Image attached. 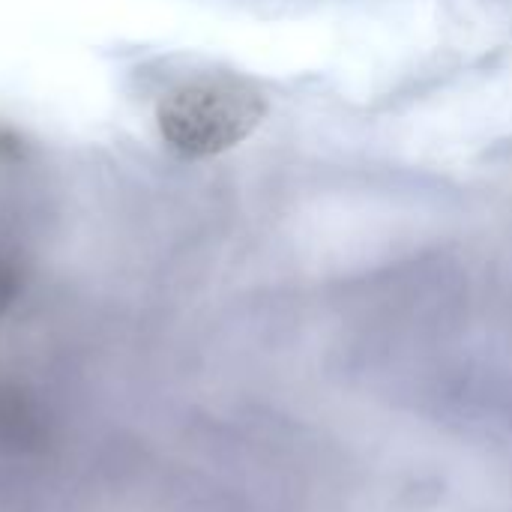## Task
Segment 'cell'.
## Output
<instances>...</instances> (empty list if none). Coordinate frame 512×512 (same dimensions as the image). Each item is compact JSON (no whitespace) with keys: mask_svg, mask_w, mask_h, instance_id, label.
<instances>
[{"mask_svg":"<svg viewBox=\"0 0 512 512\" xmlns=\"http://www.w3.org/2000/svg\"><path fill=\"white\" fill-rule=\"evenodd\" d=\"M264 114V96L246 81L201 78L171 90L156 108V123L174 153L207 159L249 138Z\"/></svg>","mask_w":512,"mask_h":512,"instance_id":"6da1fadb","label":"cell"},{"mask_svg":"<svg viewBox=\"0 0 512 512\" xmlns=\"http://www.w3.org/2000/svg\"><path fill=\"white\" fill-rule=\"evenodd\" d=\"M42 435V423L30 399L15 387H0V447L27 450Z\"/></svg>","mask_w":512,"mask_h":512,"instance_id":"7a4b0ae2","label":"cell"},{"mask_svg":"<svg viewBox=\"0 0 512 512\" xmlns=\"http://www.w3.org/2000/svg\"><path fill=\"white\" fill-rule=\"evenodd\" d=\"M18 288H21V279H18V270L6 261H0V315L15 303L18 297Z\"/></svg>","mask_w":512,"mask_h":512,"instance_id":"3957f363","label":"cell"},{"mask_svg":"<svg viewBox=\"0 0 512 512\" xmlns=\"http://www.w3.org/2000/svg\"><path fill=\"white\" fill-rule=\"evenodd\" d=\"M18 156V141L9 132H0V159H12Z\"/></svg>","mask_w":512,"mask_h":512,"instance_id":"277c9868","label":"cell"}]
</instances>
